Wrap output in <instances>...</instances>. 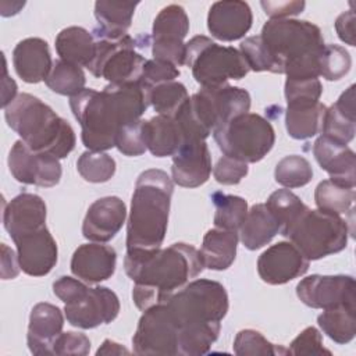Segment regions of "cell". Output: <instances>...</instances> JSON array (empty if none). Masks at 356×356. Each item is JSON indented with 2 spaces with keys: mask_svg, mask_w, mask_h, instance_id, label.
Masks as SVG:
<instances>
[{
  "mask_svg": "<svg viewBox=\"0 0 356 356\" xmlns=\"http://www.w3.org/2000/svg\"><path fill=\"white\" fill-rule=\"evenodd\" d=\"M88 289H89V286L85 285L83 282H81L79 278L75 280V278L67 277V275L60 277L53 284L54 295L58 299H61L65 305L79 300L88 292Z\"/></svg>",
  "mask_w": 356,
  "mask_h": 356,
  "instance_id": "obj_50",
  "label": "cell"
},
{
  "mask_svg": "<svg viewBox=\"0 0 356 356\" xmlns=\"http://www.w3.org/2000/svg\"><path fill=\"white\" fill-rule=\"evenodd\" d=\"M115 160L103 152L88 150L76 160V170L79 175L92 184L107 182L115 174Z\"/></svg>",
  "mask_w": 356,
  "mask_h": 356,
  "instance_id": "obj_38",
  "label": "cell"
},
{
  "mask_svg": "<svg viewBox=\"0 0 356 356\" xmlns=\"http://www.w3.org/2000/svg\"><path fill=\"white\" fill-rule=\"evenodd\" d=\"M356 131L355 85H350L339 99L325 110L321 135L327 139L346 146Z\"/></svg>",
  "mask_w": 356,
  "mask_h": 356,
  "instance_id": "obj_26",
  "label": "cell"
},
{
  "mask_svg": "<svg viewBox=\"0 0 356 356\" xmlns=\"http://www.w3.org/2000/svg\"><path fill=\"white\" fill-rule=\"evenodd\" d=\"M289 355H331L328 349L323 346V337L314 327H306L286 349Z\"/></svg>",
  "mask_w": 356,
  "mask_h": 356,
  "instance_id": "obj_46",
  "label": "cell"
},
{
  "mask_svg": "<svg viewBox=\"0 0 356 356\" xmlns=\"http://www.w3.org/2000/svg\"><path fill=\"white\" fill-rule=\"evenodd\" d=\"M90 350V341L82 332H61L53 343V355L85 356Z\"/></svg>",
  "mask_w": 356,
  "mask_h": 356,
  "instance_id": "obj_48",
  "label": "cell"
},
{
  "mask_svg": "<svg viewBox=\"0 0 356 356\" xmlns=\"http://www.w3.org/2000/svg\"><path fill=\"white\" fill-rule=\"evenodd\" d=\"M21 270L31 277L49 274L57 263L58 249L47 227L22 235L14 241Z\"/></svg>",
  "mask_w": 356,
  "mask_h": 356,
  "instance_id": "obj_17",
  "label": "cell"
},
{
  "mask_svg": "<svg viewBox=\"0 0 356 356\" xmlns=\"http://www.w3.org/2000/svg\"><path fill=\"white\" fill-rule=\"evenodd\" d=\"M46 203L33 193H19L11 199L3 213V224L11 239L46 227Z\"/></svg>",
  "mask_w": 356,
  "mask_h": 356,
  "instance_id": "obj_21",
  "label": "cell"
},
{
  "mask_svg": "<svg viewBox=\"0 0 356 356\" xmlns=\"http://www.w3.org/2000/svg\"><path fill=\"white\" fill-rule=\"evenodd\" d=\"M189 18L184 7L170 4L164 7L153 22L152 54L154 60L167 61L175 67L185 64Z\"/></svg>",
  "mask_w": 356,
  "mask_h": 356,
  "instance_id": "obj_11",
  "label": "cell"
},
{
  "mask_svg": "<svg viewBox=\"0 0 356 356\" xmlns=\"http://www.w3.org/2000/svg\"><path fill=\"white\" fill-rule=\"evenodd\" d=\"M164 303L178 328V355L207 353L217 341L221 320L228 312L224 285L213 280H195Z\"/></svg>",
  "mask_w": 356,
  "mask_h": 356,
  "instance_id": "obj_3",
  "label": "cell"
},
{
  "mask_svg": "<svg viewBox=\"0 0 356 356\" xmlns=\"http://www.w3.org/2000/svg\"><path fill=\"white\" fill-rule=\"evenodd\" d=\"M49 89L63 96H75L85 89L86 76L79 65L57 60L44 79Z\"/></svg>",
  "mask_w": 356,
  "mask_h": 356,
  "instance_id": "obj_35",
  "label": "cell"
},
{
  "mask_svg": "<svg viewBox=\"0 0 356 356\" xmlns=\"http://www.w3.org/2000/svg\"><path fill=\"white\" fill-rule=\"evenodd\" d=\"M4 117L8 127L36 153H46L60 160L75 147V132L70 122L33 95H17L4 108Z\"/></svg>",
  "mask_w": 356,
  "mask_h": 356,
  "instance_id": "obj_6",
  "label": "cell"
},
{
  "mask_svg": "<svg viewBox=\"0 0 356 356\" xmlns=\"http://www.w3.org/2000/svg\"><path fill=\"white\" fill-rule=\"evenodd\" d=\"M352 65V58L345 47L338 44H324L320 56V75L327 81H339Z\"/></svg>",
  "mask_w": 356,
  "mask_h": 356,
  "instance_id": "obj_42",
  "label": "cell"
},
{
  "mask_svg": "<svg viewBox=\"0 0 356 356\" xmlns=\"http://www.w3.org/2000/svg\"><path fill=\"white\" fill-rule=\"evenodd\" d=\"M309 260L291 242H278L267 248L257 260L260 278L270 285H282L306 274Z\"/></svg>",
  "mask_w": 356,
  "mask_h": 356,
  "instance_id": "obj_16",
  "label": "cell"
},
{
  "mask_svg": "<svg viewBox=\"0 0 356 356\" xmlns=\"http://www.w3.org/2000/svg\"><path fill=\"white\" fill-rule=\"evenodd\" d=\"M213 138L224 156L249 164L267 156L274 146L275 132L264 117L245 113L214 129Z\"/></svg>",
  "mask_w": 356,
  "mask_h": 356,
  "instance_id": "obj_9",
  "label": "cell"
},
{
  "mask_svg": "<svg viewBox=\"0 0 356 356\" xmlns=\"http://www.w3.org/2000/svg\"><path fill=\"white\" fill-rule=\"evenodd\" d=\"M232 348L235 355L238 356L288 355V350L285 348L271 343L261 335V332L250 328L242 330L236 334Z\"/></svg>",
  "mask_w": 356,
  "mask_h": 356,
  "instance_id": "obj_40",
  "label": "cell"
},
{
  "mask_svg": "<svg viewBox=\"0 0 356 356\" xmlns=\"http://www.w3.org/2000/svg\"><path fill=\"white\" fill-rule=\"evenodd\" d=\"M214 204V225L222 229L238 231L248 214V202L235 195H225L220 191L211 193Z\"/></svg>",
  "mask_w": 356,
  "mask_h": 356,
  "instance_id": "obj_34",
  "label": "cell"
},
{
  "mask_svg": "<svg viewBox=\"0 0 356 356\" xmlns=\"http://www.w3.org/2000/svg\"><path fill=\"white\" fill-rule=\"evenodd\" d=\"M117 253L108 245L83 243L78 246L71 259L72 274L89 284L108 280L115 271Z\"/></svg>",
  "mask_w": 356,
  "mask_h": 356,
  "instance_id": "obj_22",
  "label": "cell"
},
{
  "mask_svg": "<svg viewBox=\"0 0 356 356\" xmlns=\"http://www.w3.org/2000/svg\"><path fill=\"white\" fill-rule=\"evenodd\" d=\"M127 218V206L117 196L95 200L83 218L82 234L93 242H108L122 228Z\"/></svg>",
  "mask_w": 356,
  "mask_h": 356,
  "instance_id": "obj_18",
  "label": "cell"
},
{
  "mask_svg": "<svg viewBox=\"0 0 356 356\" xmlns=\"http://www.w3.org/2000/svg\"><path fill=\"white\" fill-rule=\"evenodd\" d=\"M323 93V86L318 78L312 79H286L285 81V99L291 100H318Z\"/></svg>",
  "mask_w": 356,
  "mask_h": 356,
  "instance_id": "obj_49",
  "label": "cell"
},
{
  "mask_svg": "<svg viewBox=\"0 0 356 356\" xmlns=\"http://www.w3.org/2000/svg\"><path fill=\"white\" fill-rule=\"evenodd\" d=\"M280 232L310 261L343 250L352 228L338 214L306 207Z\"/></svg>",
  "mask_w": 356,
  "mask_h": 356,
  "instance_id": "obj_7",
  "label": "cell"
},
{
  "mask_svg": "<svg viewBox=\"0 0 356 356\" xmlns=\"http://www.w3.org/2000/svg\"><path fill=\"white\" fill-rule=\"evenodd\" d=\"M138 4V1H96L95 17L97 19L99 26L93 31V36L106 39H120L128 35L127 31L132 24V17Z\"/></svg>",
  "mask_w": 356,
  "mask_h": 356,
  "instance_id": "obj_28",
  "label": "cell"
},
{
  "mask_svg": "<svg viewBox=\"0 0 356 356\" xmlns=\"http://www.w3.org/2000/svg\"><path fill=\"white\" fill-rule=\"evenodd\" d=\"M243 246L256 250L266 246L280 232V222L266 203H257L248 210L246 218L239 228Z\"/></svg>",
  "mask_w": 356,
  "mask_h": 356,
  "instance_id": "obj_31",
  "label": "cell"
},
{
  "mask_svg": "<svg viewBox=\"0 0 356 356\" xmlns=\"http://www.w3.org/2000/svg\"><path fill=\"white\" fill-rule=\"evenodd\" d=\"M285 125L291 138L309 139L321 132L327 107L318 100H291L286 102Z\"/></svg>",
  "mask_w": 356,
  "mask_h": 356,
  "instance_id": "obj_27",
  "label": "cell"
},
{
  "mask_svg": "<svg viewBox=\"0 0 356 356\" xmlns=\"http://www.w3.org/2000/svg\"><path fill=\"white\" fill-rule=\"evenodd\" d=\"M1 277L3 280H10L17 277L19 271V261L18 256H15L14 250L10 249L7 245H1Z\"/></svg>",
  "mask_w": 356,
  "mask_h": 356,
  "instance_id": "obj_53",
  "label": "cell"
},
{
  "mask_svg": "<svg viewBox=\"0 0 356 356\" xmlns=\"http://www.w3.org/2000/svg\"><path fill=\"white\" fill-rule=\"evenodd\" d=\"M96 39L93 33L82 26H68L60 31L56 38V51L60 60L88 67L95 56Z\"/></svg>",
  "mask_w": 356,
  "mask_h": 356,
  "instance_id": "obj_32",
  "label": "cell"
},
{
  "mask_svg": "<svg viewBox=\"0 0 356 356\" xmlns=\"http://www.w3.org/2000/svg\"><path fill=\"white\" fill-rule=\"evenodd\" d=\"M95 39V56L86 67L93 76L104 78L110 83L139 81L146 58L135 50L134 38L125 35L120 39Z\"/></svg>",
  "mask_w": 356,
  "mask_h": 356,
  "instance_id": "obj_10",
  "label": "cell"
},
{
  "mask_svg": "<svg viewBox=\"0 0 356 356\" xmlns=\"http://www.w3.org/2000/svg\"><path fill=\"white\" fill-rule=\"evenodd\" d=\"M147 150L156 157L174 156L185 143L184 134L174 117L154 115L145 124Z\"/></svg>",
  "mask_w": 356,
  "mask_h": 356,
  "instance_id": "obj_30",
  "label": "cell"
},
{
  "mask_svg": "<svg viewBox=\"0 0 356 356\" xmlns=\"http://www.w3.org/2000/svg\"><path fill=\"white\" fill-rule=\"evenodd\" d=\"M149 104V90L139 81L108 83L102 92L83 89L70 99L82 128V143L93 152L115 147L118 131L140 120Z\"/></svg>",
  "mask_w": 356,
  "mask_h": 356,
  "instance_id": "obj_1",
  "label": "cell"
},
{
  "mask_svg": "<svg viewBox=\"0 0 356 356\" xmlns=\"http://www.w3.org/2000/svg\"><path fill=\"white\" fill-rule=\"evenodd\" d=\"M127 275L135 282L132 299L142 312L164 303L204 268L200 252L188 243H172L149 252H127Z\"/></svg>",
  "mask_w": 356,
  "mask_h": 356,
  "instance_id": "obj_2",
  "label": "cell"
},
{
  "mask_svg": "<svg viewBox=\"0 0 356 356\" xmlns=\"http://www.w3.org/2000/svg\"><path fill=\"white\" fill-rule=\"evenodd\" d=\"M172 192L174 184L165 171L150 168L140 172L127 222V252H149L161 248Z\"/></svg>",
  "mask_w": 356,
  "mask_h": 356,
  "instance_id": "obj_4",
  "label": "cell"
},
{
  "mask_svg": "<svg viewBox=\"0 0 356 356\" xmlns=\"http://www.w3.org/2000/svg\"><path fill=\"white\" fill-rule=\"evenodd\" d=\"M274 177L275 181L285 188H300L312 181L313 168L303 156L291 154L278 161Z\"/></svg>",
  "mask_w": 356,
  "mask_h": 356,
  "instance_id": "obj_39",
  "label": "cell"
},
{
  "mask_svg": "<svg viewBox=\"0 0 356 356\" xmlns=\"http://www.w3.org/2000/svg\"><path fill=\"white\" fill-rule=\"evenodd\" d=\"M211 172V156L204 140H188L172 156V182L184 188L203 185Z\"/></svg>",
  "mask_w": 356,
  "mask_h": 356,
  "instance_id": "obj_20",
  "label": "cell"
},
{
  "mask_svg": "<svg viewBox=\"0 0 356 356\" xmlns=\"http://www.w3.org/2000/svg\"><path fill=\"white\" fill-rule=\"evenodd\" d=\"M266 206L280 222V231L288 227L307 206L289 189H278L270 195Z\"/></svg>",
  "mask_w": 356,
  "mask_h": 356,
  "instance_id": "obj_41",
  "label": "cell"
},
{
  "mask_svg": "<svg viewBox=\"0 0 356 356\" xmlns=\"http://www.w3.org/2000/svg\"><path fill=\"white\" fill-rule=\"evenodd\" d=\"M8 168L18 182L43 188L57 185L63 172L58 159L46 153H36L22 140L13 145L8 153Z\"/></svg>",
  "mask_w": 356,
  "mask_h": 356,
  "instance_id": "obj_14",
  "label": "cell"
},
{
  "mask_svg": "<svg viewBox=\"0 0 356 356\" xmlns=\"http://www.w3.org/2000/svg\"><path fill=\"white\" fill-rule=\"evenodd\" d=\"M146 121L138 120L135 122L124 125L115 138V147L124 156L135 157L140 156L147 150L146 146Z\"/></svg>",
  "mask_w": 356,
  "mask_h": 356,
  "instance_id": "obj_44",
  "label": "cell"
},
{
  "mask_svg": "<svg viewBox=\"0 0 356 356\" xmlns=\"http://www.w3.org/2000/svg\"><path fill=\"white\" fill-rule=\"evenodd\" d=\"M239 49L246 64L249 65V70H253L256 72L268 71V72L278 74L277 65L260 36L246 38L245 40L241 42Z\"/></svg>",
  "mask_w": 356,
  "mask_h": 356,
  "instance_id": "obj_43",
  "label": "cell"
},
{
  "mask_svg": "<svg viewBox=\"0 0 356 356\" xmlns=\"http://www.w3.org/2000/svg\"><path fill=\"white\" fill-rule=\"evenodd\" d=\"M296 295L312 309L356 307V282L350 275H309L296 285Z\"/></svg>",
  "mask_w": 356,
  "mask_h": 356,
  "instance_id": "obj_13",
  "label": "cell"
},
{
  "mask_svg": "<svg viewBox=\"0 0 356 356\" xmlns=\"http://www.w3.org/2000/svg\"><path fill=\"white\" fill-rule=\"evenodd\" d=\"M305 1H261L264 13L271 19H284L291 15H298L305 8Z\"/></svg>",
  "mask_w": 356,
  "mask_h": 356,
  "instance_id": "obj_51",
  "label": "cell"
},
{
  "mask_svg": "<svg viewBox=\"0 0 356 356\" xmlns=\"http://www.w3.org/2000/svg\"><path fill=\"white\" fill-rule=\"evenodd\" d=\"M238 246V232L222 228L209 229L202 242L200 257L209 270H227L235 260Z\"/></svg>",
  "mask_w": 356,
  "mask_h": 356,
  "instance_id": "obj_29",
  "label": "cell"
},
{
  "mask_svg": "<svg viewBox=\"0 0 356 356\" xmlns=\"http://www.w3.org/2000/svg\"><path fill=\"white\" fill-rule=\"evenodd\" d=\"M132 345L136 355H178V328L165 303L143 312Z\"/></svg>",
  "mask_w": 356,
  "mask_h": 356,
  "instance_id": "obj_12",
  "label": "cell"
},
{
  "mask_svg": "<svg viewBox=\"0 0 356 356\" xmlns=\"http://www.w3.org/2000/svg\"><path fill=\"white\" fill-rule=\"evenodd\" d=\"M335 31L339 36V39L345 43H348L349 46H355L356 40H355V11L353 10H348L345 13H342L337 21H335Z\"/></svg>",
  "mask_w": 356,
  "mask_h": 356,
  "instance_id": "obj_52",
  "label": "cell"
},
{
  "mask_svg": "<svg viewBox=\"0 0 356 356\" xmlns=\"http://www.w3.org/2000/svg\"><path fill=\"white\" fill-rule=\"evenodd\" d=\"M178 76H179V70L175 65L167 61L153 58V60H146L139 82L145 89L150 92L154 86L175 81Z\"/></svg>",
  "mask_w": 356,
  "mask_h": 356,
  "instance_id": "obj_45",
  "label": "cell"
},
{
  "mask_svg": "<svg viewBox=\"0 0 356 356\" xmlns=\"http://www.w3.org/2000/svg\"><path fill=\"white\" fill-rule=\"evenodd\" d=\"M313 154L332 182L345 188H355L356 156L350 147L335 143L321 135L313 145Z\"/></svg>",
  "mask_w": 356,
  "mask_h": 356,
  "instance_id": "obj_24",
  "label": "cell"
},
{
  "mask_svg": "<svg viewBox=\"0 0 356 356\" xmlns=\"http://www.w3.org/2000/svg\"><path fill=\"white\" fill-rule=\"evenodd\" d=\"M67 321L78 328L89 330L111 323L120 313L118 296L106 286L89 288L76 302L64 307Z\"/></svg>",
  "mask_w": 356,
  "mask_h": 356,
  "instance_id": "obj_15",
  "label": "cell"
},
{
  "mask_svg": "<svg viewBox=\"0 0 356 356\" xmlns=\"http://www.w3.org/2000/svg\"><path fill=\"white\" fill-rule=\"evenodd\" d=\"M318 327L339 345L349 343L356 335V307L338 306L324 310L317 317Z\"/></svg>",
  "mask_w": 356,
  "mask_h": 356,
  "instance_id": "obj_33",
  "label": "cell"
},
{
  "mask_svg": "<svg viewBox=\"0 0 356 356\" xmlns=\"http://www.w3.org/2000/svg\"><path fill=\"white\" fill-rule=\"evenodd\" d=\"M13 64L17 75L26 83H38L47 78L53 61L46 40L26 38L14 47Z\"/></svg>",
  "mask_w": 356,
  "mask_h": 356,
  "instance_id": "obj_25",
  "label": "cell"
},
{
  "mask_svg": "<svg viewBox=\"0 0 356 356\" xmlns=\"http://www.w3.org/2000/svg\"><path fill=\"white\" fill-rule=\"evenodd\" d=\"M64 317L61 310L46 302L35 305L28 325V346L33 355H53V343L63 332Z\"/></svg>",
  "mask_w": 356,
  "mask_h": 356,
  "instance_id": "obj_23",
  "label": "cell"
},
{
  "mask_svg": "<svg viewBox=\"0 0 356 356\" xmlns=\"http://www.w3.org/2000/svg\"><path fill=\"white\" fill-rule=\"evenodd\" d=\"M249 167L246 163L239 161L232 157L222 156L214 165L213 174L218 184L222 185H236L248 175Z\"/></svg>",
  "mask_w": 356,
  "mask_h": 356,
  "instance_id": "obj_47",
  "label": "cell"
},
{
  "mask_svg": "<svg viewBox=\"0 0 356 356\" xmlns=\"http://www.w3.org/2000/svg\"><path fill=\"white\" fill-rule=\"evenodd\" d=\"M355 196L353 188H345L331 179L321 181L314 191V202L318 210L338 216L352 211Z\"/></svg>",
  "mask_w": 356,
  "mask_h": 356,
  "instance_id": "obj_36",
  "label": "cell"
},
{
  "mask_svg": "<svg viewBox=\"0 0 356 356\" xmlns=\"http://www.w3.org/2000/svg\"><path fill=\"white\" fill-rule=\"evenodd\" d=\"M260 38L278 74H285L286 79L320 76L324 39L317 25L302 19H270L263 25Z\"/></svg>",
  "mask_w": 356,
  "mask_h": 356,
  "instance_id": "obj_5",
  "label": "cell"
},
{
  "mask_svg": "<svg viewBox=\"0 0 356 356\" xmlns=\"http://www.w3.org/2000/svg\"><path fill=\"white\" fill-rule=\"evenodd\" d=\"M185 65L192 70L195 81L204 89L228 85L248 75L249 65L242 53L232 46H221L199 35L186 43Z\"/></svg>",
  "mask_w": 356,
  "mask_h": 356,
  "instance_id": "obj_8",
  "label": "cell"
},
{
  "mask_svg": "<svg viewBox=\"0 0 356 356\" xmlns=\"http://www.w3.org/2000/svg\"><path fill=\"white\" fill-rule=\"evenodd\" d=\"M122 353L128 355L129 350L111 339H104V342L96 352V355H122Z\"/></svg>",
  "mask_w": 356,
  "mask_h": 356,
  "instance_id": "obj_54",
  "label": "cell"
},
{
  "mask_svg": "<svg viewBox=\"0 0 356 356\" xmlns=\"http://www.w3.org/2000/svg\"><path fill=\"white\" fill-rule=\"evenodd\" d=\"M253 14L248 3L224 0L211 4L207 15V28L213 38L232 42L243 38L250 29Z\"/></svg>",
  "mask_w": 356,
  "mask_h": 356,
  "instance_id": "obj_19",
  "label": "cell"
},
{
  "mask_svg": "<svg viewBox=\"0 0 356 356\" xmlns=\"http://www.w3.org/2000/svg\"><path fill=\"white\" fill-rule=\"evenodd\" d=\"M188 99L189 96L185 85L177 81L157 85L149 92V103L154 111L167 117H175Z\"/></svg>",
  "mask_w": 356,
  "mask_h": 356,
  "instance_id": "obj_37",
  "label": "cell"
}]
</instances>
